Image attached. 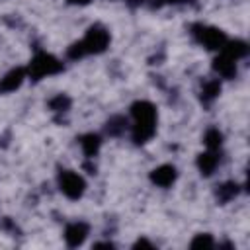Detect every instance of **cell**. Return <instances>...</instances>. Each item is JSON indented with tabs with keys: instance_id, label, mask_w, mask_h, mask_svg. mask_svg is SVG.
<instances>
[{
	"instance_id": "ba28073f",
	"label": "cell",
	"mask_w": 250,
	"mask_h": 250,
	"mask_svg": "<svg viewBox=\"0 0 250 250\" xmlns=\"http://www.w3.org/2000/svg\"><path fill=\"white\" fill-rule=\"evenodd\" d=\"M213 68H215L223 78H230V76H234V72H236V61L230 59L229 55L221 53V55L215 59Z\"/></svg>"
},
{
	"instance_id": "ac0fdd59",
	"label": "cell",
	"mask_w": 250,
	"mask_h": 250,
	"mask_svg": "<svg viewBox=\"0 0 250 250\" xmlns=\"http://www.w3.org/2000/svg\"><path fill=\"white\" fill-rule=\"evenodd\" d=\"M66 105H68V100H66L64 96H59V98H55V100L51 102V107L57 109V111H61V109L66 107Z\"/></svg>"
},
{
	"instance_id": "6da1fadb",
	"label": "cell",
	"mask_w": 250,
	"mask_h": 250,
	"mask_svg": "<svg viewBox=\"0 0 250 250\" xmlns=\"http://www.w3.org/2000/svg\"><path fill=\"white\" fill-rule=\"evenodd\" d=\"M131 115L135 119L133 125V141L146 143L156 131V109L148 102H137L131 107Z\"/></svg>"
},
{
	"instance_id": "8992f818",
	"label": "cell",
	"mask_w": 250,
	"mask_h": 250,
	"mask_svg": "<svg viewBox=\"0 0 250 250\" xmlns=\"http://www.w3.org/2000/svg\"><path fill=\"white\" fill-rule=\"evenodd\" d=\"M150 180H152L156 186H160V188H168V186H172L174 180H176V168L170 166V164H162V166H158V168L152 170Z\"/></svg>"
},
{
	"instance_id": "e0dca14e",
	"label": "cell",
	"mask_w": 250,
	"mask_h": 250,
	"mask_svg": "<svg viewBox=\"0 0 250 250\" xmlns=\"http://www.w3.org/2000/svg\"><path fill=\"white\" fill-rule=\"evenodd\" d=\"M123 125H125V121H123L121 117H113V119L107 123V131H109V133H113V135H117L119 131H123V129H125Z\"/></svg>"
},
{
	"instance_id": "8fae6325",
	"label": "cell",
	"mask_w": 250,
	"mask_h": 250,
	"mask_svg": "<svg viewBox=\"0 0 250 250\" xmlns=\"http://www.w3.org/2000/svg\"><path fill=\"white\" fill-rule=\"evenodd\" d=\"M223 53L229 55L230 59L238 61V59H242V57L248 53V47H246V43H242V41H232V43L227 41L225 47H223Z\"/></svg>"
},
{
	"instance_id": "d6986e66",
	"label": "cell",
	"mask_w": 250,
	"mask_h": 250,
	"mask_svg": "<svg viewBox=\"0 0 250 250\" xmlns=\"http://www.w3.org/2000/svg\"><path fill=\"white\" fill-rule=\"evenodd\" d=\"M68 2H72V4H88L90 0H68Z\"/></svg>"
},
{
	"instance_id": "2e32d148",
	"label": "cell",
	"mask_w": 250,
	"mask_h": 250,
	"mask_svg": "<svg viewBox=\"0 0 250 250\" xmlns=\"http://www.w3.org/2000/svg\"><path fill=\"white\" fill-rule=\"evenodd\" d=\"M211 246H215V242L209 234H197L191 240V248H211Z\"/></svg>"
},
{
	"instance_id": "277c9868",
	"label": "cell",
	"mask_w": 250,
	"mask_h": 250,
	"mask_svg": "<svg viewBox=\"0 0 250 250\" xmlns=\"http://www.w3.org/2000/svg\"><path fill=\"white\" fill-rule=\"evenodd\" d=\"M80 43H82V49H84L86 55L88 53H102L109 43V35L102 27H90L86 37Z\"/></svg>"
},
{
	"instance_id": "3957f363",
	"label": "cell",
	"mask_w": 250,
	"mask_h": 250,
	"mask_svg": "<svg viewBox=\"0 0 250 250\" xmlns=\"http://www.w3.org/2000/svg\"><path fill=\"white\" fill-rule=\"evenodd\" d=\"M61 68H62V62H59L55 57H51L47 53H39L29 64V74L33 78H41V76H47V74H55Z\"/></svg>"
},
{
	"instance_id": "ffe728a7",
	"label": "cell",
	"mask_w": 250,
	"mask_h": 250,
	"mask_svg": "<svg viewBox=\"0 0 250 250\" xmlns=\"http://www.w3.org/2000/svg\"><path fill=\"white\" fill-rule=\"evenodd\" d=\"M166 2H180V0H166Z\"/></svg>"
},
{
	"instance_id": "9c48e42d",
	"label": "cell",
	"mask_w": 250,
	"mask_h": 250,
	"mask_svg": "<svg viewBox=\"0 0 250 250\" xmlns=\"http://www.w3.org/2000/svg\"><path fill=\"white\" fill-rule=\"evenodd\" d=\"M23 78H25V72H23L21 68H16V70L8 72V74L2 78V82H0V90H4V92H12V90H16V88L23 82Z\"/></svg>"
},
{
	"instance_id": "9a60e30c",
	"label": "cell",
	"mask_w": 250,
	"mask_h": 250,
	"mask_svg": "<svg viewBox=\"0 0 250 250\" xmlns=\"http://www.w3.org/2000/svg\"><path fill=\"white\" fill-rule=\"evenodd\" d=\"M219 92H221V84H219L217 80H211V82H207V84L203 86V90H201V98L209 102V100L217 98Z\"/></svg>"
},
{
	"instance_id": "4fadbf2b",
	"label": "cell",
	"mask_w": 250,
	"mask_h": 250,
	"mask_svg": "<svg viewBox=\"0 0 250 250\" xmlns=\"http://www.w3.org/2000/svg\"><path fill=\"white\" fill-rule=\"evenodd\" d=\"M221 143H223V135L219 133V129H209V131L205 133V145H207L209 150L219 148Z\"/></svg>"
},
{
	"instance_id": "7c38bea8",
	"label": "cell",
	"mask_w": 250,
	"mask_h": 250,
	"mask_svg": "<svg viewBox=\"0 0 250 250\" xmlns=\"http://www.w3.org/2000/svg\"><path fill=\"white\" fill-rule=\"evenodd\" d=\"M80 146H82L84 154H86L88 158H92V156L98 152V148H100V137H98V135H84V137L80 139Z\"/></svg>"
},
{
	"instance_id": "5b68a950",
	"label": "cell",
	"mask_w": 250,
	"mask_h": 250,
	"mask_svg": "<svg viewBox=\"0 0 250 250\" xmlns=\"http://www.w3.org/2000/svg\"><path fill=\"white\" fill-rule=\"evenodd\" d=\"M195 29H197V31H193L195 37H197L199 43H203L207 49H223V47H225L227 35H225L221 29H217V27H203V25H199V27H195Z\"/></svg>"
},
{
	"instance_id": "7a4b0ae2",
	"label": "cell",
	"mask_w": 250,
	"mask_h": 250,
	"mask_svg": "<svg viewBox=\"0 0 250 250\" xmlns=\"http://www.w3.org/2000/svg\"><path fill=\"white\" fill-rule=\"evenodd\" d=\"M59 186H61V191H62L66 197H70V199H78V197L84 193V188H86L82 176L76 174V172H72V170L61 172V176H59Z\"/></svg>"
},
{
	"instance_id": "30bf717a",
	"label": "cell",
	"mask_w": 250,
	"mask_h": 250,
	"mask_svg": "<svg viewBox=\"0 0 250 250\" xmlns=\"http://www.w3.org/2000/svg\"><path fill=\"white\" fill-rule=\"evenodd\" d=\"M217 164H219V158H217V154L213 150H209L205 154H199V158H197V166H199L201 174H205V176L213 174V170L217 168Z\"/></svg>"
},
{
	"instance_id": "5bb4252c",
	"label": "cell",
	"mask_w": 250,
	"mask_h": 250,
	"mask_svg": "<svg viewBox=\"0 0 250 250\" xmlns=\"http://www.w3.org/2000/svg\"><path fill=\"white\" fill-rule=\"evenodd\" d=\"M236 193H238V186H236V184H223V186L219 188V191H217V197H219L221 201H229V199H232Z\"/></svg>"
},
{
	"instance_id": "52a82bcc",
	"label": "cell",
	"mask_w": 250,
	"mask_h": 250,
	"mask_svg": "<svg viewBox=\"0 0 250 250\" xmlns=\"http://www.w3.org/2000/svg\"><path fill=\"white\" fill-rule=\"evenodd\" d=\"M88 234V227L84 223H72L64 230V240L68 246H80Z\"/></svg>"
}]
</instances>
